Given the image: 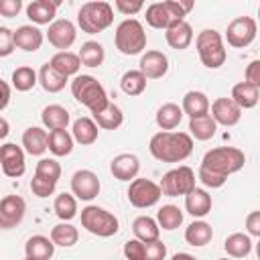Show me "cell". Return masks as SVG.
Returning <instances> with one entry per match:
<instances>
[{"mask_svg": "<svg viewBox=\"0 0 260 260\" xmlns=\"http://www.w3.org/2000/svg\"><path fill=\"white\" fill-rule=\"evenodd\" d=\"M150 154L160 162H181L193 152V138L187 132H156L148 142Z\"/></svg>", "mask_w": 260, "mask_h": 260, "instance_id": "6da1fadb", "label": "cell"}, {"mask_svg": "<svg viewBox=\"0 0 260 260\" xmlns=\"http://www.w3.org/2000/svg\"><path fill=\"white\" fill-rule=\"evenodd\" d=\"M191 0H165V2H154L146 8V22L152 28L167 30L177 22H183L185 16L193 10Z\"/></svg>", "mask_w": 260, "mask_h": 260, "instance_id": "7a4b0ae2", "label": "cell"}, {"mask_svg": "<svg viewBox=\"0 0 260 260\" xmlns=\"http://www.w3.org/2000/svg\"><path fill=\"white\" fill-rule=\"evenodd\" d=\"M244 162H246V154L240 148H236V146H217V148H211V150L205 152V156L201 160V169H207V171L228 179L230 175L242 171Z\"/></svg>", "mask_w": 260, "mask_h": 260, "instance_id": "3957f363", "label": "cell"}, {"mask_svg": "<svg viewBox=\"0 0 260 260\" xmlns=\"http://www.w3.org/2000/svg\"><path fill=\"white\" fill-rule=\"evenodd\" d=\"M71 93L91 114L102 112L110 104V98H108L104 85L93 75H75V79L71 81Z\"/></svg>", "mask_w": 260, "mask_h": 260, "instance_id": "277c9868", "label": "cell"}, {"mask_svg": "<svg viewBox=\"0 0 260 260\" xmlns=\"http://www.w3.org/2000/svg\"><path fill=\"white\" fill-rule=\"evenodd\" d=\"M112 22H114V8L110 2L104 0L85 2L77 12V24L87 35H98L106 30Z\"/></svg>", "mask_w": 260, "mask_h": 260, "instance_id": "5b68a950", "label": "cell"}, {"mask_svg": "<svg viewBox=\"0 0 260 260\" xmlns=\"http://www.w3.org/2000/svg\"><path fill=\"white\" fill-rule=\"evenodd\" d=\"M195 49L207 69H219L225 63L228 53L223 47V39L215 28H203L195 39Z\"/></svg>", "mask_w": 260, "mask_h": 260, "instance_id": "8992f818", "label": "cell"}, {"mask_svg": "<svg viewBox=\"0 0 260 260\" xmlns=\"http://www.w3.org/2000/svg\"><path fill=\"white\" fill-rule=\"evenodd\" d=\"M114 43L116 49L122 55H138L146 49V32L142 22H138L136 18H126L116 26V35H114Z\"/></svg>", "mask_w": 260, "mask_h": 260, "instance_id": "52a82bcc", "label": "cell"}, {"mask_svg": "<svg viewBox=\"0 0 260 260\" xmlns=\"http://www.w3.org/2000/svg\"><path fill=\"white\" fill-rule=\"evenodd\" d=\"M81 225L98 238L116 236L118 230H120L118 217L112 211H108L104 207H98V205H87V207L81 209Z\"/></svg>", "mask_w": 260, "mask_h": 260, "instance_id": "ba28073f", "label": "cell"}, {"mask_svg": "<svg viewBox=\"0 0 260 260\" xmlns=\"http://www.w3.org/2000/svg\"><path fill=\"white\" fill-rule=\"evenodd\" d=\"M160 195H167V197H179V195H187L191 189H195V173L191 167H177V169H171L162 175L160 183Z\"/></svg>", "mask_w": 260, "mask_h": 260, "instance_id": "9c48e42d", "label": "cell"}, {"mask_svg": "<svg viewBox=\"0 0 260 260\" xmlns=\"http://www.w3.org/2000/svg\"><path fill=\"white\" fill-rule=\"evenodd\" d=\"M160 187L158 183L150 181V179H132L130 187H128V201L130 205L138 207V209H146L158 203L160 199Z\"/></svg>", "mask_w": 260, "mask_h": 260, "instance_id": "30bf717a", "label": "cell"}, {"mask_svg": "<svg viewBox=\"0 0 260 260\" xmlns=\"http://www.w3.org/2000/svg\"><path fill=\"white\" fill-rule=\"evenodd\" d=\"M256 32H258V26L252 16H238L228 24L225 41L234 49H244L254 43Z\"/></svg>", "mask_w": 260, "mask_h": 260, "instance_id": "8fae6325", "label": "cell"}, {"mask_svg": "<svg viewBox=\"0 0 260 260\" xmlns=\"http://www.w3.org/2000/svg\"><path fill=\"white\" fill-rule=\"evenodd\" d=\"M100 189H102V183H100V179L93 171L81 169V171L73 173V177H71V195L75 199L91 201L100 195Z\"/></svg>", "mask_w": 260, "mask_h": 260, "instance_id": "7c38bea8", "label": "cell"}, {"mask_svg": "<svg viewBox=\"0 0 260 260\" xmlns=\"http://www.w3.org/2000/svg\"><path fill=\"white\" fill-rule=\"evenodd\" d=\"M0 167L2 173L10 179H18L26 171V160H24V150L16 146L14 142H6L0 146Z\"/></svg>", "mask_w": 260, "mask_h": 260, "instance_id": "4fadbf2b", "label": "cell"}, {"mask_svg": "<svg viewBox=\"0 0 260 260\" xmlns=\"http://www.w3.org/2000/svg\"><path fill=\"white\" fill-rule=\"evenodd\" d=\"M26 213V203L20 195H6L0 199V230L16 228Z\"/></svg>", "mask_w": 260, "mask_h": 260, "instance_id": "5bb4252c", "label": "cell"}, {"mask_svg": "<svg viewBox=\"0 0 260 260\" xmlns=\"http://www.w3.org/2000/svg\"><path fill=\"white\" fill-rule=\"evenodd\" d=\"M47 39L49 43L55 47V49H61V51H67L75 39H77V28L71 20L67 18H59V20H53L49 24V30H47Z\"/></svg>", "mask_w": 260, "mask_h": 260, "instance_id": "9a60e30c", "label": "cell"}, {"mask_svg": "<svg viewBox=\"0 0 260 260\" xmlns=\"http://www.w3.org/2000/svg\"><path fill=\"white\" fill-rule=\"evenodd\" d=\"M12 39H14V47H18L26 53H35V51L41 49V45L45 41V35L35 24H22L16 30H12Z\"/></svg>", "mask_w": 260, "mask_h": 260, "instance_id": "2e32d148", "label": "cell"}, {"mask_svg": "<svg viewBox=\"0 0 260 260\" xmlns=\"http://www.w3.org/2000/svg\"><path fill=\"white\" fill-rule=\"evenodd\" d=\"M146 79H160L169 71V59L162 51H146L140 57V69Z\"/></svg>", "mask_w": 260, "mask_h": 260, "instance_id": "e0dca14e", "label": "cell"}, {"mask_svg": "<svg viewBox=\"0 0 260 260\" xmlns=\"http://www.w3.org/2000/svg\"><path fill=\"white\" fill-rule=\"evenodd\" d=\"M215 124H221V126H236L242 118V110L232 102V98H217L213 104H211V114Z\"/></svg>", "mask_w": 260, "mask_h": 260, "instance_id": "ac0fdd59", "label": "cell"}, {"mask_svg": "<svg viewBox=\"0 0 260 260\" xmlns=\"http://www.w3.org/2000/svg\"><path fill=\"white\" fill-rule=\"evenodd\" d=\"M110 171H112L114 179H118V181H132V179H136V175L140 171V160L136 154L122 152L112 158Z\"/></svg>", "mask_w": 260, "mask_h": 260, "instance_id": "d6986e66", "label": "cell"}, {"mask_svg": "<svg viewBox=\"0 0 260 260\" xmlns=\"http://www.w3.org/2000/svg\"><path fill=\"white\" fill-rule=\"evenodd\" d=\"M59 4V0H32L26 6V16L35 24H51L55 20Z\"/></svg>", "mask_w": 260, "mask_h": 260, "instance_id": "ffe728a7", "label": "cell"}, {"mask_svg": "<svg viewBox=\"0 0 260 260\" xmlns=\"http://www.w3.org/2000/svg\"><path fill=\"white\" fill-rule=\"evenodd\" d=\"M185 209L193 217H205L211 211V195L205 189H191L185 195Z\"/></svg>", "mask_w": 260, "mask_h": 260, "instance_id": "44dd1931", "label": "cell"}, {"mask_svg": "<svg viewBox=\"0 0 260 260\" xmlns=\"http://www.w3.org/2000/svg\"><path fill=\"white\" fill-rule=\"evenodd\" d=\"M24 254L30 260H51L55 254V244L47 236H30L24 244Z\"/></svg>", "mask_w": 260, "mask_h": 260, "instance_id": "7402d4cb", "label": "cell"}, {"mask_svg": "<svg viewBox=\"0 0 260 260\" xmlns=\"http://www.w3.org/2000/svg\"><path fill=\"white\" fill-rule=\"evenodd\" d=\"M181 110H183V116L187 114L189 118H201V116H207L209 114V100L203 91H187L183 95V104H181Z\"/></svg>", "mask_w": 260, "mask_h": 260, "instance_id": "603a6c76", "label": "cell"}, {"mask_svg": "<svg viewBox=\"0 0 260 260\" xmlns=\"http://www.w3.org/2000/svg\"><path fill=\"white\" fill-rule=\"evenodd\" d=\"M98 134H100V128L98 124L91 120V118H77L73 122V128H71V136H73V142L81 144V146H89L98 140Z\"/></svg>", "mask_w": 260, "mask_h": 260, "instance_id": "cb8c5ba5", "label": "cell"}, {"mask_svg": "<svg viewBox=\"0 0 260 260\" xmlns=\"http://www.w3.org/2000/svg\"><path fill=\"white\" fill-rule=\"evenodd\" d=\"M47 142H49V134L41 126H30L22 132V146L32 156H41L47 150Z\"/></svg>", "mask_w": 260, "mask_h": 260, "instance_id": "d4e9b609", "label": "cell"}, {"mask_svg": "<svg viewBox=\"0 0 260 260\" xmlns=\"http://www.w3.org/2000/svg\"><path fill=\"white\" fill-rule=\"evenodd\" d=\"M165 41H167V45L171 49H177V51L187 49L191 45V41H193V28H191V24L185 22V20L173 24L171 28L165 30Z\"/></svg>", "mask_w": 260, "mask_h": 260, "instance_id": "484cf974", "label": "cell"}, {"mask_svg": "<svg viewBox=\"0 0 260 260\" xmlns=\"http://www.w3.org/2000/svg\"><path fill=\"white\" fill-rule=\"evenodd\" d=\"M230 98L240 110H250L260 100V87H254V85H250L246 81H240V83H236L232 87V95Z\"/></svg>", "mask_w": 260, "mask_h": 260, "instance_id": "4316f807", "label": "cell"}, {"mask_svg": "<svg viewBox=\"0 0 260 260\" xmlns=\"http://www.w3.org/2000/svg\"><path fill=\"white\" fill-rule=\"evenodd\" d=\"M49 65H51L57 73H61L63 77L69 79L71 75H77V71H79V67H81V61H79V57H77L75 53H71V51H59V53H55V55L51 57Z\"/></svg>", "mask_w": 260, "mask_h": 260, "instance_id": "83f0119b", "label": "cell"}, {"mask_svg": "<svg viewBox=\"0 0 260 260\" xmlns=\"http://www.w3.org/2000/svg\"><path fill=\"white\" fill-rule=\"evenodd\" d=\"M183 120V110L179 104H162L158 110H156V126L162 130V132H171L175 130Z\"/></svg>", "mask_w": 260, "mask_h": 260, "instance_id": "f1b7e54d", "label": "cell"}, {"mask_svg": "<svg viewBox=\"0 0 260 260\" xmlns=\"http://www.w3.org/2000/svg\"><path fill=\"white\" fill-rule=\"evenodd\" d=\"M41 120H43V126L49 128V130H67V126H69V112L63 106H59V104H51V106L43 108Z\"/></svg>", "mask_w": 260, "mask_h": 260, "instance_id": "f546056e", "label": "cell"}, {"mask_svg": "<svg viewBox=\"0 0 260 260\" xmlns=\"http://www.w3.org/2000/svg\"><path fill=\"white\" fill-rule=\"evenodd\" d=\"M132 232H134V238H136V240H140L142 244H148V242L158 240L160 228H158L156 219H152V217H148V215H138V217L132 221Z\"/></svg>", "mask_w": 260, "mask_h": 260, "instance_id": "4dcf8cb0", "label": "cell"}, {"mask_svg": "<svg viewBox=\"0 0 260 260\" xmlns=\"http://www.w3.org/2000/svg\"><path fill=\"white\" fill-rule=\"evenodd\" d=\"M211 238H213V228H211L207 221H203V219H197V221L189 223L187 230H185V240H187V244L197 246V248L209 244Z\"/></svg>", "mask_w": 260, "mask_h": 260, "instance_id": "1f68e13d", "label": "cell"}, {"mask_svg": "<svg viewBox=\"0 0 260 260\" xmlns=\"http://www.w3.org/2000/svg\"><path fill=\"white\" fill-rule=\"evenodd\" d=\"M223 250H225L228 256H232V258H246V256L252 252V238H250L248 234L236 232V234H232V236L225 238Z\"/></svg>", "mask_w": 260, "mask_h": 260, "instance_id": "d6a6232c", "label": "cell"}, {"mask_svg": "<svg viewBox=\"0 0 260 260\" xmlns=\"http://www.w3.org/2000/svg\"><path fill=\"white\" fill-rule=\"evenodd\" d=\"M37 77H39L41 87H43L45 91H49V93H59V91L65 89V85H67V77H63L61 73H57L49 63H45V65L41 67V71L37 73Z\"/></svg>", "mask_w": 260, "mask_h": 260, "instance_id": "836d02e7", "label": "cell"}, {"mask_svg": "<svg viewBox=\"0 0 260 260\" xmlns=\"http://www.w3.org/2000/svg\"><path fill=\"white\" fill-rule=\"evenodd\" d=\"M93 122L98 124V128H104V130H116V128L122 126V122H124V114H122V110H120L116 104L110 102L102 112L93 114Z\"/></svg>", "mask_w": 260, "mask_h": 260, "instance_id": "e575fe53", "label": "cell"}, {"mask_svg": "<svg viewBox=\"0 0 260 260\" xmlns=\"http://www.w3.org/2000/svg\"><path fill=\"white\" fill-rule=\"evenodd\" d=\"M79 240V232L75 225H71L69 221H61L57 223L53 230H51V242L55 246H61V248H71L75 246Z\"/></svg>", "mask_w": 260, "mask_h": 260, "instance_id": "d590c367", "label": "cell"}, {"mask_svg": "<svg viewBox=\"0 0 260 260\" xmlns=\"http://www.w3.org/2000/svg\"><path fill=\"white\" fill-rule=\"evenodd\" d=\"M47 148L55 156H67L73 150V136L67 130H51L49 132V142Z\"/></svg>", "mask_w": 260, "mask_h": 260, "instance_id": "8d00e7d4", "label": "cell"}, {"mask_svg": "<svg viewBox=\"0 0 260 260\" xmlns=\"http://www.w3.org/2000/svg\"><path fill=\"white\" fill-rule=\"evenodd\" d=\"M77 57H79L81 65H85V67H100L106 59V51L98 41H87L81 45Z\"/></svg>", "mask_w": 260, "mask_h": 260, "instance_id": "74e56055", "label": "cell"}, {"mask_svg": "<svg viewBox=\"0 0 260 260\" xmlns=\"http://www.w3.org/2000/svg\"><path fill=\"white\" fill-rule=\"evenodd\" d=\"M215 130H217V124L213 122V118L209 114L189 120V132H191L189 136L195 140H209L215 136Z\"/></svg>", "mask_w": 260, "mask_h": 260, "instance_id": "f35d334b", "label": "cell"}, {"mask_svg": "<svg viewBox=\"0 0 260 260\" xmlns=\"http://www.w3.org/2000/svg\"><path fill=\"white\" fill-rule=\"evenodd\" d=\"M120 87L126 95H140L146 89V77L138 69H128L120 77Z\"/></svg>", "mask_w": 260, "mask_h": 260, "instance_id": "ab89813d", "label": "cell"}, {"mask_svg": "<svg viewBox=\"0 0 260 260\" xmlns=\"http://www.w3.org/2000/svg\"><path fill=\"white\" fill-rule=\"evenodd\" d=\"M39 83V77H37V71L28 65H20L12 71V87L16 91H28L32 89L35 85Z\"/></svg>", "mask_w": 260, "mask_h": 260, "instance_id": "60d3db41", "label": "cell"}, {"mask_svg": "<svg viewBox=\"0 0 260 260\" xmlns=\"http://www.w3.org/2000/svg\"><path fill=\"white\" fill-rule=\"evenodd\" d=\"M53 209L61 221H71L77 215V199L71 193H59L55 197Z\"/></svg>", "mask_w": 260, "mask_h": 260, "instance_id": "b9f144b4", "label": "cell"}, {"mask_svg": "<svg viewBox=\"0 0 260 260\" xmlns=\"http://www.w3.org/2000/svg\"><path fill=\"white\" fill-rule=\"evenodd\" d=\"M156 223L162 230H177L183 223V211L177 205H162L156 213Z\"/></svg>", "mask_w": 260, "mask_h": 260, "instance_id": "7bdbcfd3", "label": "cell"}, {"mask_svg": "<svg viewBox=\"0 0 260 260\" xmlns=\"http://www.w3.org/2000/svg\"><path fill=\"white\" fill-rule=\"evenodd\" d=\"M35 175L51 181V183H57L61 179V165L55 160V158H41L37 162V169H35Z\"/></svg>", "mask_w": 260, "mask_h": 260, "instance_id": "ee69618b", "label": "cell"}, {"mask_svg": "<svg viewBox=\"0 0 260 260\" xmlns=\"http://www.w3.org/2000/svg\"><path fill=\"white\" fill-rule=\"evenodd\" d=\"M55 187H57V183H51V181H47V179H43L39 175H32V179H30V191L37 197H49V195H53L55 193Z\"/></svg>", "mask_w": 260, "mask_h": 260, "instance_id": "f6af8a7d", "label": "cell"}, {"mask_svg": "<svg viewBox=\"0 0 260 260\" xmlns=\"http://www.w3.org/2000/svg\"><path fill=\"white\" fill-rule=\"evenodd\" d=\"M167 258V246L160 240L144 244V260H165Z\"/></svg>", "mask_w": 260, "mask_h": 260, "instance_id": "bcb514c9", "label": "cell"}, {"mask_svg": "<svg viewBox=\"0 0 260 260\" xmlns=\"http://www.w3.org/2000/svg\"><path fill=\"white\" fill-rule=\"evenodd\" d=\"M124 256L126 260H144V244L136 238L128 240L124 244Z\"/></svg>", "mask_w": 260, "mask_h": 260, "instance_id": "7dc6e473", "label": "cell"}, {"mask_svg": "<svg viewBox=\"0 0 260 260\" xmlns=\"http://www.w3.org/2000/svg\"><path fill=\"white\" fill-rule=\"evenodd\" d=\"M199 181L205 185V187H211V189H219V187H223L225 185V177H221V175H215V173H211V171H207V169H201L199 167Z\"/></svg>", "mask_w": 260, "mask_h": 260, "instance_id": "c3c4849f", "label": "cell"}, {"mask_svg": "<svg viewBox=\"0 0 260 260\" xmlns=\"http://www.w3.org/2000/svg\"><path fill=\"white\" fill-rule=\"evenodd\" d=\"M14 51L12 30L8 26H0V57H8Z\"/></svg>", "mask_w": 260, "mask_h": 260, "instance_id": "681fc988", "label": "cell"}, {"mask_svg": "<svg viewBox=\"0 0 260 260\" xmlns=\"http://www.w3.org/2000/svg\"><path fill=\"white\" fill-rule=\"evenodd\" d=\"M244 81L254 85V87H260V61L258 59L248 63V67L244 71Z\"/></svg>", "mask_w": 260, "mask_h": 260, "instance_id": "f907efd6", "label": "cell"}, {"mask_svg": "<svg viewBox=\"0 0 260 260\" xmlns=\"http://www.w3.org/2000/svg\"><path fill=\"white\" fill-rule=\"evenodd\" d=\"M22 10V0H0V14L6 18L16 16Z\"/></svg>", "mask_w": 260, "mask_h": 260, "instance_id": "816d5d0a", "label": "cell"}, {"mask_svg": "<svg viewBox=\"0 0 260 260\" xmlns=\"http://www.w3.org/2000/svg\"><path fill=\"white\" fill-rule=\"evenodd\" d=\"M114 6H116L122 14H126V16L136 14V12H140V10L144 8V4H142V2H128V0H116V2H114Z\"/></svg>", "mask_w": 260, "mask_h": 260, "instance_id": "f5cc1de1", "label": "cell"}, {"mask_svg": "<svg viewBox=\"0 0 260 260\" xmlns=\"http://www.w3.org/2000/svg\"><path fill=\"white\" fill-rule=\"evenodd\" d=\"M246 230H248V236H254V238L260 236V211H250L248 213Z\"/></svg>", "mask_w": 260, "mask_h": 260, "instance_id": "db71d44e", "label": "cell"}, {"mask_svg": "<svg viewBox=\"0 0 260 260\" xmlns=\"http://www.w3.org/2000/svg\"><path fill=\"white\" fill-rule=\"evenodd\" d=\"M8 104H10V85H8L4 79H0V112H2Z\"/></svg>", "mask_w": 260, "mask_h": 260, "instance_id": "11a10c76", "label": "cell"}, {"mask_svg": "<svg viewBox=\"0 0 260 260\" xmlns=\"http://www.w3.org/2000/svg\"><path fill=\"white\" fill-rule=\"evenodd\" d=\"M8 132H10V124H8L6 118L0 116V140H4V138L8 136Z\"/></svg>", "mask_w": 260, "mask_h": 260, "instance_id": "9f6ffc18", "label": "cell"}, {"mask_svg": "<svg viewBox=\"0 0 260 260\" xmlns=\"http://www.w3.org/2000/svg\"><path fill=\"white\" fill-rule=\"evenodd\" d=\"M171 260H197V258L191 256V254H187V252H179V254H175Z\"/></svg>", "mask_w": 260, "mask_h": 260, "instance_id": "6f0895ef", "label": "cell"}, {"mask_svg": "<svg viewBox=\"0 0 260 260\" xmlns=\"http://www.w3.org/2000/svg\"><path fill=\"white\" fill-rule=\"evenodd\" d=\"M217 260H228V258H217Z\"/></svg>", "mask_w": 260, "mask_h": 260, "instance_id": "680465c9", "label": "cell"}, {"mask_svg": "<svg viewBox=\"0 0 260 260\" xmlns=\"http://www.w3.org/2000/svg\"><path fill=\"white\" fill-rule=\"evenodd\" d=\"M24 260H30V258H24Z\"/></svg>", "mask_w": 260, "mask_h": 260, "instance_id": "91938a15", "label": "cell"}]
</instances>
